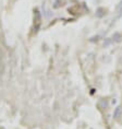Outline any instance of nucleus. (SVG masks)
I'll use <instances>...</instances> for the list:
<instances>
[{
  "label": "nucleus",
  "instance_id": "nucleus-1",
  "mask_svg": "<svg viewBox=\"0 0 122 129\" xmlns=\"http://www.w3.org/2000/svg\"><path fill=\"white\" fill-rule=\"evenodd\" d=\"M34 12H35L34 13V20L36 21V27H35V31H37V28H38V26H39V24H40V14H39V11H38L37 9Z\"/></svg>",
  "mask_w": 122,
  "mask_h": 129
},
{
  "label": "nucleus",
  "instance_id": "nucleus-2",
  "mask_svg": "<svg viewBox=\"0 0 122 129\" xmlns=\"http://www.w3.org/2000/svg\"><path fill=\"white\" fill-rule=\"evenodd\" d=\"M122 115V106H118L117 108L114 109V113H113V117L115 119H118L120 116Z\"/></svg>",
  "mask_w": 122,
  "mask_h": 129
},
{
  "label": "nucleus",
  "instance_id": "nucleus-3",
  "mask_svg": "<svg viewBox=\"0 0 122 129\" xmlns=\"http://www.w3.org/2000/svg\"><path fill=\"white\" fill-rule=\"evenodd\" d=\"M112 38H113V41H115V42H121L122 34H120V33H114L113 36H112Z\"/></svg>",
  "mask_w": 122,
  "mask_h": 129
},
{
  "label": "nucleus",
  "instance_id": "nucleus-4",
  "mask_svg": "<svg viewBox=\"0 0 122 129\" xmlns=\"http://www.w3.org/2000/svg\"><path fill=\"white\" fill-rule=\"evenodd\" d=\"M101 11H105V9H102V8H99L98 10H97V12H101ZM104 13H106V12H104ZM104 13H96V15H97L98 18H100V17H102V15H104Z\"/></svg>",
  "mask_w": 122,
  "mask_h": 129
},
{
  "label": "nucleus",
  "instance_id": "nucleus-5",
  "mask_svg": "<svg viewBox=\"0 0 122 129\" xmlns=\"http://www.w3.org/2000/svg\"><path fill=\"white\" fill-rule=\"evenodd\" d=\"M117 10H118V11H119V10H122V1L120 2V5H119L118 7H117Z\"/></svg>",
  "mask_w": 122,
  "mask_h": 129
}]
</instances>
